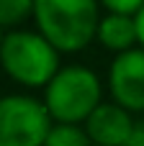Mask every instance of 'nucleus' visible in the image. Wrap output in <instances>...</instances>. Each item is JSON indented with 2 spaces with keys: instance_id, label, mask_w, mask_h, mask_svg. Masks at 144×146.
<instances>
[{
  "instance_id": "f8f14e48",
  "label": "nucleus",
  "mask_w": 144,
  "mask_h": 146,
  "mask_svg": "<svg viewBox=\"0 0 144 146\" xmlns=\"http://www.w3.org/2000/svg\"><path fill=\"white\" fill-rule=\"evenodd\" d=\"M137 31H139V44L144 49V8H142V13L137 15Z\"/></svg>"
},
{
  "instance_id": "f257e3e1",
  "label": "nucleus",
  "mask_w": 144,
  "mask_h": 146,
  "mask_svg": "<svg viewBox=\"0 0 144 146\" xmlns=\"http://www.w3.org/2000/svg\"><path fill=\"white\" fill-rule=\"evenodd\" d=\"M33 21L57 51H80L98 36L100 8L93 0H36Z\"/></svg>"
},
{
  "instance_id": "f03ea898",
  "label": "nucleus",
  "mask_w": 144,
  "mask_h": 146,
  "mask_svg": "<svg viewBox=\"0 0 144 146\" xmlns=\"http://www.w3.org/2000/svg\"><path fill=\"white\" fill-rule=\"evenodd\" d=\"M100 105V80L88 67H62L46 85L44 108L52 121L77 126Z\"/></svg>"
},
{
  "instance_id": "7ed1b4c3",
  "label": "nucleus",
  "mask_w": 144,
  "mask_h": 146,
  "mask_svg": "<svg viewBox=\"0 0 144 146\" xmlns=\"http://www.w3.org/2000/svg\"><path fill=\"white\" fill-rule=\"evenodd\" d=\"M0 62L5 72L26 87H46L59 72V51L33 31H13L3 38Z\"/></svg>"
},
{
  "instance_id": "ddd939ff",
  "label": "nucleus",
  "mask_w": 144,
  "mask_h": 146,
  "mask_svg": "<svg viewBox=\"0 0 144 146\" xmlns=\"http://www.w3.org/2000/svg\"><path fill=\"white\" fill-rule=\"evenodd\" d=\"M3 38H5V36H3V33H0V46H3Z\"/></svg>"
},
{
  "instance_id": "20e7f679",
  "label": "nucleus",
  "mask_w": 144,
  "mask_h": 146,
  "mask_svg": "<svg viewBox=\"0 0 144 146\" xmlns=\"http://www.w3.org/2000/svg\"><path fill=\"white\" fill-rule=\"evenodd\" d=\"M52 126L44 103L26 95L0 98V146H44Z\"/></svg>"
},
{
  "instance_id": "423d86ee",
  "label": "nucleus",
  "mask_w": 144,
  "mask_h": 146,
  "mask_svg": "<svg viewBox=\"0 0 144 146\" xmlns=\"http://www.w3.org/2000/svg\"><path fill=\"white\" fill-rule=\"evenodd\" d=\"M134 131L129 110L116 103H100L93 115L85 121V133L95 146H126Z\"/></svg>"
},
{
  "instance_id": "39448f33",
  "label": "nucleus",
  "mask_w": 144,
  "mask_h": 146,
  "mask_svg": "<svg viewBox=\"0 0 144 146\" xmlns=\"http://www.w3.org/2000/svg\"><path fill=\"white\" fill-rule=\"evenodd\" d=\"M108 82L116 105H121L129 113L144 110V49L119 54L111 64Z\"/></svg>"
},
{
  "instance_id": "9b49d317",
  "label": "nucleus",
  "mask_w": 144,
  "mask_h": 146,
  "mask_svg": "<svg viewBox=\"0 0 144 146\" xmlns=\"http://www.w3.org/2000/svg\"><path fill=\"white\" fill-rule=\"evenodd\" d=\"M126 146H144V121H142V123H134L131 139L126 141Z\"/></svg>"
},
{
  "instance_id": "0eeeda50",
  "label": "nucleus",
  "mask_w": 144,
  "mask_h": 146,
  "mask_svg": "<svg viewBox=\"0 0 144 146\" xmlns=\"http://www.w3.org/2000/svg\"><path fill=\"white\" fill-rule=\"evenodd\" d=\"M106 49H113L119 54L131 51L134 44H139V31H137V18L126 15H113L106 13L98 23V36H95Z\"/></svg>"
},
{
  "instance_id": "1a4fd4ad",
  "label": "nucleus",
  "mask_w": 144,
  "mask_h": 146,
  "mask_svg": "<svg viewBox=\"0 0 144 146\" xmlns=\"http://www.w3.org/2000/svg\"><path fill=\"white\" fill-rule=\"evenodd\" d=\"M26 15H33L31 0H0V28L21 23Z\"/></svg>"
},
{
  "instance_id": "9d476101",
  "label": "nucleus",
  "mask_w": 144,
  "mask_h": 146,
  "mask_svg": "<svg viewBox=\"0 0 144 146\" xmlns=\"http://www.w3.org/2000/svg\"><path fill=\"white\" fill-rule=\"evenodd\" d=\"M144 8V0H106L103 10L113 13V15H126V18H137Z\"/></svg>"
},
{
  "instance_id": "6e6552de",
  "label": "nucleus",
  "mask_w": 144,
  "mask_h": 146,
  "mask_svg": "<svg viewBox=\"0 0 144 146\" xmlns=\"http://www.w3.org/2000/svg\"><path fill=\"white\" fill-rule=\"evenodd\" d=\"M44 146H93V144H90L85 128L70 126V123H54Z\"/></svg>"
}]
</instances>
